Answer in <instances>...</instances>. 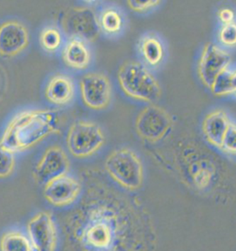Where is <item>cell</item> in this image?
Segmentation results:
<instances>
[{
	"instance_id": "1",
	"label": "cell",
	"mask_w": 236,
	"mask_h": 251,
	"mask_svg": "<svg viewBox=\"0 0 236 251\" xmlns=\"http://www.w3.org/2000/svg\"><path fill=\"white\" fill-rule=\"evenodd\" d=\"M58 130L57 112L30 110L19 113L10 122L0 143L15 153L33 147Z\"/></svg>"
},
{
	"instance_id": "2",
	"label": "cell",
	"mask_w": 236,
	"mask_h": 251,
	"mask_svg": "<svg viewBox=\"0 0 236 251\" xmlns=\"http://www.w3.org/2000/svg\"><path fill=\"white\" fill-rule=\"evenodd\" d=\"M117 80L123 94L137 102L156 103L162 96V87L154 73L137 60L124 62L117 73Z\"/></svg>"
},
{
	"instance_id": "3",
	"label": "cell",
	"mask_w": 236,
	"mask_h": 251,
	"mask_svg": "<svg viewBox=\"0 0 236 251\" xmlns=\"http://www.w3.org/2000/svg\"><path fill=\"white\" fill-rule=\"evenodd\" d=\"M105 169L115 182L127 189L135 191L143 184L142 161L131 149L120 148L111 152L105 161Z\"/></svg>"
},
{
	"instance_id": "4",
	"label": "cell",
	"mask_w": 236,
	"mask_h": 251,
	"mask_svg": "<svg viewBox=\"0 0 236 251\" xmlns=\"http://www.w3.org/2000/svg\"><path fill=\"white\" fill-rule=\"evenodd\" d=\"M66 142L68 150L74 157L87 158L103 148L105 135L102 127L96 122L79 120L71 126Z\"/></svg>"
},
{
	"instance_id": "5",
	"label": "cell",
	"mask_w": 236,
	"mask_h": 251,
	"mask_svg": "<svg viewBox=\"0 0 236 251\" xmlns=\"http://www.w3.org/2000/svg\"><path fill=\"white\" fill-rule=\"evenodd\" d=\"M172 117L165 108L156 104L146 105L137 114L135 129L142 140L156 143L165 138L172 129Z\"/></svg>"
},
{
	"instance_id": "6",
	"label": "cell",
	"mask_w": 236,
	"mask_h": 251,
	"mask_svg": "<svg viewBox=\"0 0 236 251\" xmlns=\"http://www.w3.org/2000/svg\"><path fill=\"white\" fill-rule=\"evenodd\" d=\"M78 91L83 104L93 111L106 109L113 100L111 79L101 72L89 71L83 74L78 83Z\"/></svg>"
},
{
	"instance_id": "7",
	"label": "cell",
	"mask_w": 236,
	"mask_h": 251,
	"mask_svg": "<svg viewBox=\"0 0 236 251\" xmlns=\"http://www.w3.org/2000/svg\"><path fill=\"white\" fill-rule=\"evenodd\" d=\"M135 49L137 60L154 74L165 67L169 57V47L165 37L158 31L143 32L137 38Z\"/></svg>"
},
{
	"instance_id": "8",
	"label": "cell",
	"mask_w": 236,
	"mask_h": 251,
	"mask_svg": "<svg viewBox=\"0 0 236 251\" xmlns=\"http://www.w3.org/2000/svg\"><path fill=\"white\" fill-rule=\"evenodd\" d=\"M96 15L100 35L104 38L118 41L125 36L130 26V18L121 5L100 3L97 6Z\"/></svg>"
},
{
	"instance_id": "9",
	"label": "cell",
	"mask_w": 236,
	"mask_h": 251,
	"mask_svg": "<svg viewBox=\"0 0 236 251\" xmlns=\"http://www.w3.org/2000/svg\"><path fill=\"white\" fill-rule=\"evenodd\" d=\"M62 58L66 67L73 72L86 74L94 63L92 43L81 37H67L62 50Z\"/></svg>"
},
{
	"instance_id": "10",
	"label": "cell",
	"mask_w": 236,
	"mask_h": 251,
	"mask_svg": "<svg viewBox=\"0 0 236 251\" xmlns=\"http://www.w3.org/2000/svg\"><path fill=\"white\" fill-rule=\"evenodd\" d=\"M70 162L67 154L59 146H52L44 152L33 171L35 180L46 185L49 181L67 175Z\"/></svg>"
},
{
	"instance_id": "11",
	"label": "cell",
	"mask_w": 236,
	"mask_h": 251,
	"mask_svg": "<svg viewBox=\"0 0 236 251\" xmlns=\"http://www.w3.org/2000/svg\"><path fill=\"white\" fill-rule=\"evenodd\" d=\"M65 31L68 36L81 37L93 43L100 35L96 10L91 6L74 7L66 15Z\"/></svg>"
},
{
	"instance_id": "12",
	"label": "cell",
	"mask_w": 236,
	"mask_h": 251,
	"mask_svg": "<svg viewBox=\"0 0 236 251\" xmlns=\"http://www.w3.org/2000/svg\"><path fill=\"white\" fill-rule=\"evenodd\" d=\"M27 234L35 251H54L57 242L55 223L50 213L42 211L30 219Z\"/></svg>"
},
{
	"instance_id": "13",
	"label": "cell",
	"mask_w": 236,
	"mask_h": 251,
	"mask_svg": "<svg viewBox=\"0 0 236 251\" xmlns=\"http://www.w3.org/2000/svg\"><path fill=\"white\" fill-rule=\"evenodd\" d=\"M231 60L228 52L216 45H205L198 63V74L203 84L210 89L219 75L228 68Z\"/></svg>"
},
{
	"instance_id": "14",
	"label": "cell",
	"mask_w": 236,
	"mask_h": 251,
	"mask_svg": "<svg viewBox=\"0 0 236 251\" xmlns=\"http://www.w3.org/2000/svg\"><path fill=\"white\" fill-rule=\"evenodd\" d=\"M78 84L71 75L59 73L49 79L45 89V97L55 106L65 107L72 105L77 98Z\"/></svg>"
},
{
	"instance_id": "15",
	"label": "cell",
	"mask_w": 236,
	"mask_h": 251,
	"mask_svg": "<svg viewBox=\"0 0 236 251\" xmlns=\"http://www.w3.org/2000/svg\"><path fill=\"white\" fill-rule=\"evenodd\" d=\"M80 191L79 181L67 174L45 185L44 196L52 206L64 207L74 202Z\"/></svg>"
},
{
	"instance_id": "16",
	"label": "cell",
	"mask_w": 236,
	"mask_h": 251,
	"mask_svg": "<svg viewBox=\"0 0 236 251\" xmlns=\"http://www.w3.org/2000/svg\"><path fill=\"white\" fill-rule=\"evenodd\" d=\"M29 43V34L23 24L7 21L0 25V55L13 57L20 54Z\"/></svg>"
},
{
	"instance_id": "17",
	"label": "cell",
	"mask_w": 236,
	"mask_h": 251,
	"mask_svg": "<svg viewBox=\"0 0 236 251\" xmlns=\"http://www.w3.org/2000/svg\"><path fill=\"white\" fill-rule=\"evenodd\" d=\"M232 120L225 112L217 110L210 113L204 120V136L209 143L220 149L226 132Z\"/></svg>"
},
{
	"instance_id": "18",
	"label": "cell",
	"mask_w": 236,
	"mask_h": 251,
	"mask_svg": "<svg viewBox=\"0 0 236 251\" xmlns=\"http://www.w3.org/2000/svg\"><path fill=\"white\" fill-rule=\"evenodd\" d=\"M112 230L109 222L105 219L96 218L85 229L84 238L92 247L105 249L108 247L112 242Z\"/></svg>"
},
{
	"instance_id": "19",
	"label": "cell",
	"mask_w": 236,
	"mask_h": 251,
	"mask_svg": "<svg viewBox=\"0 0 236 251\" xmlns=\"http://www.w3.org/2000/svg\"><path fill=\"white\" fill-rule=\"evenodd\" d=\"M0 251H35L28 234L9 230L0 237Z\"/></svg>"
},
{
	"instance_id": "20",
	"label": "cell",
	"mask_w": 236,
	"mask_h": 251,
	"mask_svg": "<svg viewBox=\"0 0 236 251\" xmlns=\"http://www.w3.org/2000/svg\"><path fill=\"white\" fill-rule=\"evenodd\" d=\"M42 48L49 52H55L63 49L67 41L62 30L55 26L46 27L40 34Z\"/></svg>"
},
{
	"instance_id": "21",
	"label": "cell",
	"mask_w": 236,
	"mask_h": 251,
	"mask_svg": "<svg viewBox=\"0 0 236 251\" xmlns=\"http://www.w3.org/2000/svg\"><path fill=\"white\" fill-rule=\"evenodd\" d=\"M163 2L162 0H128L127 4L135 14L147 16L159 9Z\"/></svg>"
},
{
	"instance_id": "22",
	"label": "cell",
	"mask_w": 236,
	"mask_h": 251,
	"mask_svg": "<svg viewBox=\"0 0 236 251\" xmlns=\"http://www.w3.org/2000/svg\"><path fill=\"white\" fill-rule=\"evenodd\" d=\"M232 75L233 73L229 70L228 68L219 75L210 87L214 95L222 97L234 93L232 84Z\"/></svg>"
},
{
	"instance_id": "23",
	"label": "cell",
	"mask_w": 236,
	"mask_h": 251,
	"mask_svg": "<svg viewBox=\"0 0 236 251\" xmlns=\"http://www.w3.org/2000/svg\"><path fill=\"white\" fill-rule=\"evenodd\" d=\"M14 152L8 150L0 143V178L11 176L15 169Z\"/></svg>"
},
{
	"instance_id": "24",
	"label": "cell",
	"mask_w": 236,
	"mask_h": 251,
	"mask_svg": "<svg viewBox=\"0 0 236 251\" xmlns=\"http://www.w3.org/2000/svg\"><path fill=\"white\" fill-rule=\"evenodd\" d=\"M220 150L229 155L236 156V123L231 121L226 132Z\"/></svg>"
},
{
	"instance_id": "25",
	"label": "cell",
	"mask_w": 236,
	"mask_h": 251,
	"mask_svg": "<svg viewBox=\"0 0 236 251\" xmlns=\"http://www.w3.org/2000/svg\"><path fill=\"white\" fill-rule=\"evenodd\" d=\"M219 40L224 45L232 47L236 45V24L224 25L219 33Z\"/></svg>"
},
{
	"instance_id": "26",
	"label": "cell",
	"mask_w": 236,
	"mask_h": 251,
	"mask_svg": "<svg viewBox=\"0 0 236 251\" xmlns=\"http://www.w3.org/2000/svg\"><path fill=\"white\" fill-rule=\"evenodd\" d=\"M220 20L224 25L234 23V11L229 8H224L222 9L219 14Z\"/></svg>"
},
{
	"instance_id": "27",
	"label": "cell",
	"mask_w": 236,
	"mask_h": 251,
	"mask_svg": "<svg viewBox=\"0 0 236 251\" xmlns=\"http://www.w3.org/2000/svg\"><path fill=\"white\" fill-rule=\"evenodd\" d=\"M6 85V75L4 71L0 68V98L4 95Z\"/></svg>"
},
{
	"instance_id": "28",
	"label": "cell",
	"mask_w": 236,
	"mask_h": 251,
	"mask_svg": "<svg viewBox=\"0 0 236 251\" xmlns=\"http://www.w3.org/2000/svg\"><path fill=\"white\" fill-rule=\"evenodd\" d=\"M232 84L233 91H234V93H236V72L233 73Z\"/></svg>"
}]
</instances>
